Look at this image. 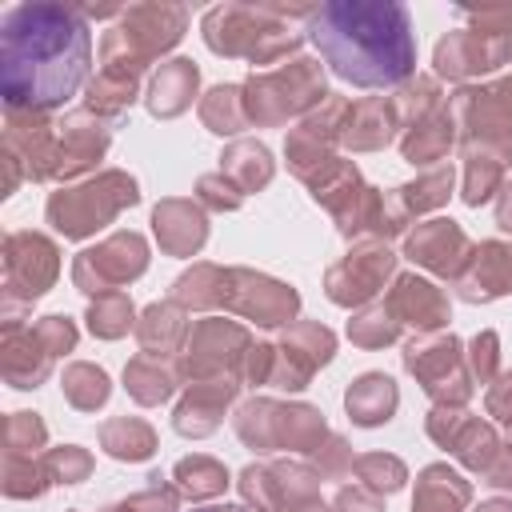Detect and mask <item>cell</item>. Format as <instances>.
<instances>
[{
    "label": "cell",
    "mask_w": 512,
    "mask_h": 512,
    "mask_svg": "<svg viewBox=\"0 0 512 512\" xmlns=\"http://www.w3.org/2000/svg\"><path fill=\"white\" fill-rule=\"evenodd\" d=\"M92 64V32L76 8L32 0L0 20V88L8 112H48L80 92Z\"/></svg>",
    "instance_id": "cell-1"
},
{
    "label": "cell",
    "mask_w": 512,
    "mask_h": 512,
    "mask_svg": "<svg viewBox=\"0 0 512 512\" xmlns=\"http://www.w3.org/2000/svg\"><path fill=\"white\" fill-rule=\"evenodd\" d=\"M308 36L324 64L356 88H392L416 72V36L396 0H328L308 12Z\"/></svg>",
    "instance_id": "cell-2"
},
{
    "label": "cell",
    "mask_w": 512,
    "mask_h": 512,
    "mask_svg": "<svg viewBox=\"0 0 512 512\" xmlns=\"http://www.w3.org/2000/svg\"><path fill=\"white\" fill-rule=\"evenodd\" d=\"M280 16H296L288 8H256V4H224L204 16V40L220 56H248L252 64H272L276 56L296 48V32L280 24Z\"/></svg>",
    "instance_id": "cell-3"
},
{
    "label": "cell",
    "mask_w": 512,
    "mask_h": 512,
    "mask_svg": "<svg viewBox=\"0 0 512 512\" xmlns=\"http://www.w3.org/2000/svg\"><path fill=\"white\" fill-rule=\"evenodd\" d=\"M240 92H244V112L256 124L288 120V116H296L308 104L328 96L324 92V72L312 60H292V64H280L264 76H252Z\"/></svg>",
    "instance_id": "cell-4"
},
{
    "label": "cell",
    "mask_w": 512,
    "mask_h": 512,
    "mask_svg": "<svg viewBox=\"0 0 512 512\" xmlns=\"http://www.w3.org/2000/svg\"><path fill=\"white\" fill-rule=\"evenodd\" d=\"M124 204H136V180L124 172H104L100 180L56 192L48 200V220L64 236H88L92 228L108 224Z\"/></svg>",
    "instance_id": "cell-5"
},
{
    "label": "cell",
    "mask_w": 512,
    "mask_h": 512,
    "mask_svg": "<svg viewBox=\"0 0 512 512\" xmlns=\"http://www.w3.org/2000/svg\"><path fill=\"white\" fill-rule=\"evenodd\" d=\"M404 364L436 404H456L460 408L468 400V392H472V376L464 372V356H460V340L456 336L412 340L404 348Z\"/></svg>",
    "instance_id": "cell-6"
},
{
    "label": "cell",
    "mask_w": 512,
    "mask_h": 512,
    "mask_svg": "<svg viewBox=\"0 0 512 512\" xmlns=\"http://www.w3.org/2000/svg\"><path fill=\"white\" fill-rule=\"evenodd\" d=\"M460 136L468 144H508L512 140V76L484 88H460L448 104Z\"/></svg>",
    "instance_id": "cell-7"
},
{
    "label": "cell",
    "mask_w": 512,
    "mask_h": 512,
    "mask_svg": "<svg viewBox=\"0 0 512 512\" xmlns=\"http://www.w3.org/2000/svg\"><path fill=\"white\" fill-rule=\"evenodd\" d=\"M120 16L124 20H120V28H112V36L140 64H148L160 52H168L180 40L184 24H188V12L176 8V4H136V8H124Z\"/></svg>",
    "instance_id": "cell-8"
},
{
    "label": "cell",
    "mask_w": 512,
    "mask_h": 512,
    "mask_svg": "<svg viewBox=\"0 0 512 512\" xmlns=\"http://www.w3.org/2000/svg\"><path fill=\"white\" fill-rule=\"evenodd\" d=\"M144 264H148V248H144V240H140L136 232H120V236L104 240L100 248L80 252L72 276H76V284H80L84 292H100V296H104L108 288H116V284L140 276Z\"/></svg>",
    "instance_id": "cell-9"
},
{
    "label": "cell",
    "mask_w": 512,
    "mask_h": 512,
    "mask_svg": "<svg viewBox=\"0 0 512 512\" xmlns=\"http://www.w3.org/2000/svg\"><path fill=\"white\" fill-rule=\"evenodd\" d=\"M428 432H432L436 444L452 448V452H456L468 468H476V472H488L492 460L500 456V444H496L492 428L480 424L476 416H468V412L456 408V404H436L432 416H428Z\"/></svg>",
    "instance_id": "cell-10"
},
{
    "label": "cell",
    "mask_w": 512,
    "mask_h": 512,
    "mask_svg": "<svg viewBox=\"0 0 512 512\" xmlns=\"http://www.w3.org/2000/svg\"><path fill=\"white\" fill-rule=\"evenodd\" d=\"M392 264H396V256L384 244L356 248L328 272V296L336 304H364L384 288V280L392 276Z\"/></svg>",
    "instance_id": "cell-11"
},
{
    "label": "cell",
    "mask_w": 512,
    "mask_h": 512,
    "mask_svg": "<svg viewBox=\"0 0 512 512\" xmlns=\"http://www.w3.org/2000/svg\"><path fill=\"white\" fill-rule=\"evenodd\" d=\"M404 256L424 264V268H432V272H440V276L460 280L468 272V264H472V244L452 220H428L408 236Z\"/></svg>",
    "instance_id": "cell-12"
},
{
    "label": "cell",
    "mask_w": 512,
    "mask_h": 512,
    "mask_svg": "<svg viewBox=\"0 0 512 512\" xmlns=\"http://www.w3.org/2000/svg\"><path fill=\"white\" fill-rule=\"evenodd\" d=\"M332 356V332L320 324H296L284 344L276 348V364H272V384L276 388H304L308 376L328 364Z\"/></svg>",
    "instance_id": "cell-13"
},
{
    "label": "cell",
    "mask_w": 512,
    "mask_h": 512,
    "mask_svg": "<svg viewBox=\"0 0 512 512\" xmlns=\"http://www.w3.org/2000/svg\"><path fill=\"white\" fill-rule=\"evenodd\" d=\"M224 304H232L236 312H244V316L256 320V324L276 328V324L292 320V312H296V292L284 288V284H276V280H268V276L228 272V296H224Z\"/></svg>",
    "instance_id": "cell-14"
},
{
    "label": "cell",
    "mask_w": 512,
    "mask_h": 512,
    "mask_svg": "<svg viewBox=\"0 0 512 512\" xmlns=\"http://www.w3.org/2000/svg\"><path fill=\"white\" fill-rule=\"evenodd\" d=\"M4 264H8V288L36 300L52 280H56V248L44 240V236H32V232H20L8 240L4 248Z\"/></svg>",
    "instance_id": "cell-15"
},
{
    "label": "cell",
    "mask_w": 512,
    "mask_h": 512,
    "mask_svg": "<svg viewBox=\"0 0 512 512\" xmlns=\"http://www.w3.org/2000/svg\"><path fill=\"white\" fill-rule=\"evenodd\" d=\"M500 68V56L492 48L488 36H480L476 28H456L436 44V72L448 80H468L480 72Z\"/></svg>",
    "instance_id": "cell-16"
},
{
    "label": "cell",
    "mask_w": 512,
    "mask_h": 512,
    "mask_svg": "<svg viewBox=\"0 0 512 512\" xmlns=\"http://www.w3.org/2000/svg\"><path fill=\"white\" fill-rule=\"evenodd\" d=\"M388 312L396 320L416 324L420 332H432V328L448 324V296L420 276H396V288L388 296Z\"/></svg>",
    "instance_id": "cell-17"
},
{
    "label": "cell",
    "mask_w": 512,
    "mask_h": 512,
    "mask_svg": "<svg viewBox=\"0 0 512 512\" xmlns=\"http://www.w3.org/2000/svg\"><path fill=\"white\" fill-rule=\"evenodd\" d=\"M248 336L240 324H228V320H204L196 332H192V344H188V356H184V372H220V368H232L236 364V352L228 348H244Z\"/></svg>",
    "instance_id": "cell-18"
},
{
    "label": "cell",
    "mask_w": 512,
    "mask_h": 512,
    "mask_svg": "<svg viewBox=\"0 0 512 512\" xmlns=\"http://www.w3.org/2000/svg\"><path fill=\"white\" fill-rule=\"evenodd\" d=\"M60 144H56V156H52V172L48 176H72L80 168H88L104 144H108V128L100 120H92L88 112L84 116H72L68 124H60Z\"/></svg>",
    "instance_id": "cell-19"
},
{
    "label": "cell",
    "mask_w": 512,
    "mask_h": 512,
    "mask_svg": "<svg viewBox=\"0 0 512 512\" xmlns=\"http://www.w3.org/2000/svg\"><path fill=\"white\" fill-rule=\"evenodd\" d=\"M472 272L460 276V296L464 300H492L512 292V248L508 244H480L472 252Z\"/></svg>",
    "instance_id": "cell-20"
},
{
    "label": "cell",
    "mask_w": 512,
    "mask_h": 512,
    "mask_svg": "<svg viewBox=\"0 0 512 512\" xmlns=\"http://www.w3.org/2000/svg\"><path fill=\"white\" fill-rule=\"evenodd\" d=\"M236 396V384L232 380H204V384H192L188 400L176 408V428L184 436H204L220 424L228 400Z\"/></svg>",
    "instance_id": "cell-21"
},
{
    "label": "cell",
    "mask_w": 512,
    "mask_h": 512,
    "mask_svg": "<svg viewBox=\"0 0 512 512\" xmlns=\"http://www.w3.org/2000/svg\"><path fill=\"white\" fill-rule=\"evenodd\" d=\"M464 200L476 208L500 188V168L512 164V140L508 144H468L464 156Z\"/></svg>",
    "instance_id": "cell-22"
},
{
    "label": "cell",
    "mask_w": 512,
    "mask_h": 512,
    "mask_svg": "<svg viewBox=\"0 0 512 512\" xmlns=\"http://www.w3.org/2000/svg\"><path fill=\"white\" fill-rule=\"evenodd\" d=\"M196 84H200V72H196L192 60H168V64H160V72L152 80L148 108L156 116H176V112H184L192 104Z\"/></svg>",
    "instance_id": "cell-23"
},
{
    "label": "cell",
    "mask_w": 512,
    "mask_h": 512,
    "mask_svg": "<svg viewBox=\"0 0 512 512\" xmlns=\"http://www.w3.org/2000/svg\"><path fill=\"white\" fill-rule=\"evenodd\" d=\"M152 220H156L160 244H164L168 252H176V256H188V252H196V248L204 244V216H200L188 200H168V204H160Z\"/></svg>",
    "instance_id": "cell-24"
},
{
    "label": "cell",
    "mask_w": 512,
    "mask_h": 512,
    "mask_svg": "<svg viewBox=\"0 0 512 512\" xmlns=\"http://www.w3.org/2000/svg\"><path fill=\"white\" fill-rule=\"evenodd\" d=\"M468 480H460L448 464H428L416 480L412 512H460L468 504Z\"/></svg>",
    "instance_id": "cell-25"
},
{
    "label": "cell",
    "mask_w": 512,
    "mask_h": 512,
    "mask_svg": "<svg viewBox=\"0 0 512 512\" xmlns=\"http://www.w3.org/2000/svg\"><path fill=\"white\" fill-rule=\"evenodd\" d=\"M344 404H348V412H352L356 424H364V428L384 424L396 412V384L388 376H380V372H368V376H360L348 388Z\"/></svg>",
    "instance_id": "cell-26"
},
{
    "label": "cell",
    "mask_w": 512,
    "mask_h": 512,
    "mask_svg": "<svg viewBox=\"0 0 512 512\" xmlns=\"http://www.w3.org/2000/svg\"><path fill=\"white\" fill-rule=\"evenodd\" d=\"M400 124L392 100H364V104H352V116H348V128H344V144L352 148H380L392 140V128Z\"/></svg>",
    "instance_id": "cell-27"
},
{
    "label": "cell",
    "mask_w": 512,
    "mask_h": 512,
    "mask_svg": "<svg viewBox=\"0 0 512 512\" xmlns=\"http://www.w3.org/2000/svg\"><path fill=\"white\" fill-rule=\"evenodd\" d=\"M452 140H456V120L448 108H440V112L424 116L420 124H412V132L404 136L400 148H404L408 164H432L452 148Z\"/></svg>",
    "instance_id": "cell-28"
},
{
    "label": "cell",
    "mask_w": 512,
    "mask_h": 512,
    "mask_svg": "<svg viewBox=\"0 0 512 512\" xmlns=\"http://www.w3.org/2000/svg\"><path fill=\"white\" fill-rule=\"evenodd\" d=\"M124 384L128 392L140 400V404H160L172 396L176 388V372L160 364V356H136L128 368H124Z\"/></svg>",
    "instance_id": "cell-29"
},
{
    "label": "cell",
    "mask_w": 512,
    "mask_h": 512,
    "mask_svg": "<svg viewBox=\"0 0 512 512\" xmlns=\"http://www.w3.org/2000/svg\"><path fill=\"white\" fill-rule=\"evenodd\" d=\"M224 172L236 176V188H240V192H256V188H264L268 176H272L268 148H264V144H252V140L232 144L228 156H224Z\"/></svg>",
    "instance_id": "cell-30"
},
{
    "label": "cell",
    "mask_w": 512,
    "mask_h": 512,
    "mask_svg": "<svg viewBox=\"0 0 512 512\" xmlns=\"http://www.w3.org/2000/svg\"><path fill=\"white\" fill-rule=\"evenodd\" d=\"M136 332H140L148 356H160V352H168V348L180 344V336H184V312L172 308V304H152L144 312V320H140Z\"/></svg>",
    "instance_id": "cell-31"
},
{
    "label": "cell",
    "mask_w": 512,
    "mask_h": 512,
    "mask_svg": "<svg viewBox=\"0 0 512 512\" xmlns=\"http://www.w3.org/2000/svg\"><path fill=\"white\" fill-rule=\"evenodd\" d=\"M100 440H104V448H108L116 460H144V456H152V448H156L152 428H148L144 420H132V416L104 424Z\"/></svg>",
    "instance_id": "cell-32"
},
{
    "label": "cell",
    "mask_w": 512,
    "mask_h": 512,
    "mask_svg": "<svg viewBox=\"0 0 512 512\" xmlns=\"http://www.w3.org/2000/svg\"><path fill=\"white\" fill-rule=\"evenodd\" d=\"M200 116H204V124H208L212 132H220V136L240 132V128L248 124L244 92H240V88H212V92L204 96V104H200Z\"/></svg>",
    "instance_id": "cell-33"
},
{
    "label": "cell",
    "mask_w": 512,
    "mask_h": 512,
    "mask_svg": "<svg viewBox=\"0 0 512 512\" xmlns=\"http://www.w3.org/2000/svg\"><path fill=\"white\" fill-rule=\"evenodd\" d=\"M176 484H180V492H188L192 500H200V496L224 492L228 472L216 460H208V456H192V460H180L176 464Z\"/></svg>",
    "instance_id": "cell-34"
},
{
    "label": "cell",
    "mask_w": 512,
    "mask_h": 512,
    "mask_svg": "<svg viewBox=\"0 0 512 512\" xmlns=\"http://www.w3.org/2000/svg\"><path fill=\"white\" fill-rule=\"evenodd\" d=\"M436 96H440L436 80H428V76H416V80H404V88L392 96V108H396L400 124H420L424 116H432V108H436Z\"/></svg>",
    "instance_id": "cell-35"
},
{
    "label": "cell",
    "mask_w": 512,
    "mask_h": 512,
    "mask_svg": "<svg viewBox=\"0 0 512 512\" xmlns=\"http://www.w3.org/2000/svg\"><path fill=\"white\" fill-rule=\"evenodd\" d=\"M448 188H452V168H436L424 180L396 188V200L404 204V212H428V208L448 200Z\"/></svg>",
    "instance_id": "cell-36"
},
{
    "label": "cell",
    "mask_w": 512,
    "mask_h": 512,
    "mask_svg": "<svg viewBox=\"0 0 512 512\" xmlns=\"http://www.w3.org/2000/svg\"><path fill=\"white\" fill-rule=\"evenodd\" d=\"M128 324H132V304H128V296L124 292H104V296H96V304L88 308V328L96 332V336H124L128 332Z\"/></svg>",
    "instance_id": "cell-37"
},
{
    "label": "cell",
    "mask_w": 512,
    "mask_h": 512,
    "mask_svg": "<svg viewBox=\"0 0 512 512\" xmlns=\"http://www.w3.org/2000/svg\"><path fill=\"white\" fill-rule=\"evenodd\" d=\"M64 396H68L76 408H96V404H104V396H108V376H104L100 368H92V364H72V368L64 372Z\"/></svg>",
    "instance_id": "cell-38"
},
{
    "label": "cell",
    "mask_w": 512,
    "mask_h": 512,
    "mask_svg": "<svg viewBox=\"0 0 512 512\" xmlns=\"http://www.w3.org/2000/svg\"><path fill=\"white\" fill-rule=\"evenodd\" d=\"M396 328H400V320L384 308V304H376V308H364L352 324H348V336L356 340V344H388V340H396Z\"/></svg>",
    "instance_id": "cell-39"
},
{
    "label": "cell",
    "mask_w": 512,
    "mask_h": 512,
    "mask_svg": "<svg viewBox=\"0 0 512 512\" xmlns=\"http://www.w3.org/2000/svg\"><path fill=\"white\" fill-rule=\"evenodd\" d=\"M356 476L376 492H396L404 480V464L396 456H364L356 460Z\"/></svg>",
    "instance_id": "cell-40"
},
{
    "label": "cell",
    "mask_w": 512,
    "mask_h": 512,
    "mask_svg": "<svg viewBox=\"0 0 512 512\" xmlns=\"http://www.w3.org/2000/svg\"><path fill=\"white\" fill-rule=\"evenodd\" d=\"M8 444H12V452H36L44 444V424L32 412H16L12 428H8Z\"/></svg>",
    "instance_id": "cell-41"
},
{
    "label": "cell",
    "mask_w": 512,
    "mask_h": 512,
    "mask_svg": "<svg viewBox=\"0 0 512 512\" xmlns=\"http://www.w3.org/2000/svg\"><path fill=\"white\" fill-rule=\"evenodd\" d=\"M44 464H48L52 480H64V484H72V480H84V476H88V456H84L80 448H64V452H52Z\"/></svg>",
    "instance_id": "cell-42"
},
{
    "label": "cell",
    "mask_w": 512,
    "mask_h": 512,
    "mask_svg": "<svg viewBox=\"0 0 512 512\" xmlns=\"http://www.w3.org/2000/svg\"><path fill=\"white\" fill-rule=\"evenodd\" d=\"M496 332H480L476 340H472V376L484 384L492 372H496Z\"/></svg>",
    "instance_id": "cell-43"
},
{
    "label": "cell",
    "mask_w": 512,
    "mask_h": 512,
    "mask_svg": "<svg viewBox=\"0 0 512 512\" xmlns=\"http://www.w3.org/2000/svg\"><path fill=\"white\" fill-rule=\"evenodd\" d=\"M200 196H204L212 208H236V204L244 200L240 188H228V184H224V172H220V176H204V180H200Z\"/></svg>",
    "instance_id": "cell-44"
},
{
    "label": "cell",
    "mask_w": 512,
    "mask_h": 512,
    "mask_svg": "<svg viewBox=\"0 0 512 512\" xmlns=\"http://www.w3.org/2000/svg\"><path fill=\"white\" fill-rule=\"evenodd\" d=\"M488 412L512 428V372H504L492 388H488Z\"/></svg>",
    "instance_id": "cell-45"
},
{
    "label": "cell",
    "mask_w": 512,
    "mask_h": 512,
    "mask_svg": "<svg viewBox=\"0 0 512 512\" xmlns=\"http://www.w3.org/2000/svg\"><path fill=\"white\" fill-rule=\"evenodd\" d=\"M484 476H488L484 484H492V488H512V444L500 448V456L492 460V468Z\"/></svg>",
    "instance_id": "cell-46"
},
{
    "label": "cell",
    "mask_w": 512,
    "mask_h": 512,
    "mask_svg": "<svg viewBox=\"0 0 512 512\" xmlns=\"http://www.w3.org/2000/svg\"><path fill=\"white\" fill-rule=\"evenodd\" d=\"M336 512H380V508H376V500H372V496L344 488V492H340V500H336Z\"/></svg>",
    "instance_id": "cell-47"
},
{
    "label": "cell",
    "mask_w": 512,
    "mask_h": 512,
    "mask_svg": "<svg viewBox=\"0 0 512 512\" xmlns=\"http://www.w3.org/2000/svg\"><path fill=\"white\" fill-rule=\"evenodd\" d=\"M496 224L504 232H512V180L504 184V196H500V208H496Z\"/></svg>",
    "instance_id": "cell-48"
},
{
    "label": "cell",
    "mask_w": 512,
    "mask_h": 512,
    "mask_svg": "<svg viewBox=\"0 0 512 512\" xmlns=\"http://www.w3.org/2000/svg\"><path fill=\"white\" fill-rule=\"evenodd\" d=\"M192 512H248L244 504H204V508H192Z\"/></svg>",
    "instance_id": "cell-49"
},
{
    "label": "cell",
    "mask_w": 512,
    "mask_h": 512,
    "mask_svg": "<svg viewBox=\"0 0 512 512\" xmlns=\"http://www.w3.org/2000/svg\"><path fill=\"white\" fill-rule=\"evenodd\" d=\"M476 512H512V504H504V500H488V504H480Z\"/></svg>",
    "instance_id": "cell-50"
},
{
    "label": "cell",
    "mask_w": 512,
    "mask_h": 512,
    "mask_svg": "<svg viewBox=\"0 0 512 512\" xmlns=\"http://www.w3.org/2000/svg\"><path fill=\"white\" fill-rule=\"evenodd\" d=\"M296 512H328L324 504H304V508H296Z\"/></svg>",
    "instance_id": "cell-51"
}]
</instances>
